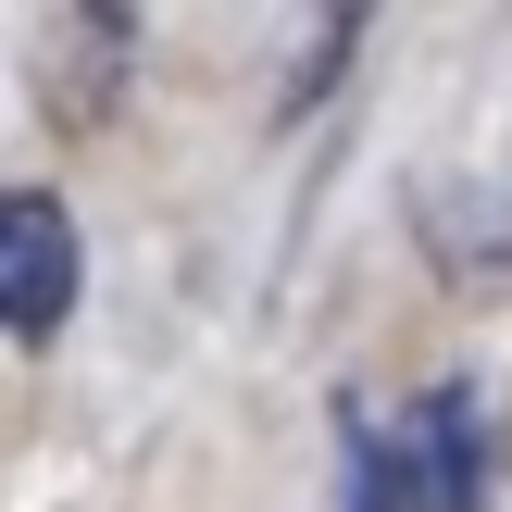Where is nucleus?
<instances>
[{"label":"nucleus","mask_w":512,"mask_h":512,"mask_svg":"<svg viewBox=\"0 0 512 512\" xmlns=\"http://www.w3.org/2000/svg\"><path fill=\"white\" fill-rule=\"evenodd\" d=\"M75 288H88L75 213H63L50 188H13V200H0V325H13L25 350H38V338H63Z\"/></svg>","instance_id":"obj_1"},{"label":"nucleus","mask_w":512,"mask_h":512,"mask_svg":"<svg viewBox=\"0 0 512 512\" xmlns=\"http://www.w3.org/2000/svg\"><path fill=\"white\" fill-rule=\"evenodd\" d=\"M338 512H438L425 450H413V400L338 388Z\"/></svg>","instance_id":"obj_2"},{"label":"nucleus","mask_w":512,"mask_h":512,"mask_svg":"<svg viewBox=\"0 0 512 512\" xmlns=\"http://www.w3.org/2000/svg\"><path fill=\"white\" fill-rule=\"evenodd\" d=\"M413 238H425V263L450 288H488V275H512V188L438 175V188H413Z\"/></svg>","instance_id":"obj_3"},{"label":"nucleus","mask_w":512,"mask_h":512,"mask_svg":"<svg viewBox=\"0 0 512 512\" xmlns=\"http://www.w3.org/2000/svg\"><path fill=\"white\" fill-rule=\"evenodd\" d=\"M413 450H425V500H438V512L488 500V400H475L463 375L413 388Z\"/></svg>","instance_id":"obj_4"},{"label":"nucleus","mask_w":512,"mask_h":512,"mask_svg":"<svg viewBox=\"0 0 512 512\" xmlns=\"http://www.w3.org/2000/svg\"><path fill=\"white\" fill-rule=\"evenodd\" d=\"M125 50H138L125 13H63V25H50V63H63V75H50V113H63V125H100V100L125 88Z\"/></svg>","instance_id":"obj_5"}]
</instances>
